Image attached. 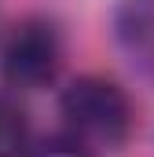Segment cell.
I'll return each instance as SVG.
<instances>
[{
    "instance_id": "obj_3",
    "label": "cell",
    "mask_w": 154,
    "mask_h": 157,
    "mask_svg": "<svg viewBox=\"0 0 154 157\" xmlns=\"http://www.w3.org/2000/svg\"><path fill=\"white\" fill-rule=\"evenodd\" d=\"M114 33L132 70L154 84V0H125L117 7Z\"/></svg>"
},
{
    "instance_id": "obj_5",
    "label": "cell",
    "mask_w": 154,
    "mask_h": 157,
    "mask_svg": "<svg viewBox=\"0 0 154 157\" xmlns=\"http://www.w3.org/2000/svg\"><path fill=\"white\" fill-rule=\"evenodd\" d=\"M30 157H92V154L74 135H48L37 146H30Z\"/></svg>"
},
{
    "instance_id": "obj_2",
    "label": "cell",
    "mask_w": 154,
    "mask_h": 157,
    "mask_svg": "<svg viewBox=\"0 0 154 157\" xmlns=\"http://www.w3.org/2000/svg\"><path fill=\"white\" fill-rule=\"evenodd\" d=\"M4 80L15 88H44L59 70V40L48 26L30 22L7 40L0 55Z\"/></svg>"
},
{
    "instance_id": "obj_1",
    "label": "cell",
    "mask_w": 154,
    "mask_h": 157,
    "mask_svg": "<svg viewBox=\"0 0 154 157\" xmlns=\"http://www.w3.org/2000/svg\"><path fill=\"white\" fill-rule=\"evenodd\" d=\"M59 106H63V117L70 121L77 132H88V135L107 139V143H121L125 132H128V121H132L125 91L117 84H110V80H103V77L74 80L63 91Z\"/></svg>"
},
{
    "instance_id": "obj_4",
    "label": "cell",
    "mask_w": 154,
    "mask_h": 157,
    "mask_svg": "<svg viewBox=\"0 0 154 157\" xmlns=\"http://www.w3.org/2000/svg\"><path fill=\"white\" fill-rule=\"evenodd\" d=\"M26 150H30V121L15 102L0 99V157H18Z\"/></svg>"
}]
</instances>
